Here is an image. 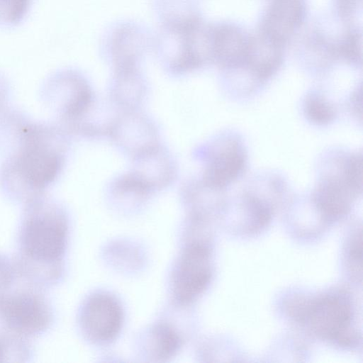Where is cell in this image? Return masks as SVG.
<instances>
[{
    "instance_id": "obj_1",
    "label": "cell",
    "mask_w": 363,
    "mask_h": 363,
    "mask_svg": "<svg viewBox=\"0 0 363 363\" xmlns=\"http://www.w3.org/2000/svg\"><path fill=\"white\" fill-rule=\"evenodd\" d=\"M67 134L56 123L35 122L26 115L0 149V189L5 196L26 203L45 194L62 170Z\"/></svg>"
},
{
    "instance_id": "obj_2",
    "label": "cell",
    "mask_w": 363,
    "mask_h": 363,
    "mask_svg": "<svg viewBox=\"0 0 363 363\" xmlns=\"http://www.w3.org/2000/svg\"><path fill=\"white\" fill-rule=\"evenodd\" d=\"M24 203L18 233L21 257L17 265H28L18 268L21 274L33 264L37 270L61 261L68 238L66 213L55 200L43 194Z\"/></svg>"
},
{
    "instance_id": "obj_3",
    "label": "cell",
    "mask_w": 363,
    "mask_h": 363,
    "mask_svg": "<svg viewBox=\"0 0 363 363\" xmlns=\"http://www.w3.org/2000/svg\"><path fill=\"white\" fill-rule=\"evenodd\" d=\"M42 100L57 117V123L68 133L95 106L93 91L79 74L56 72L48 77L41 91Z\"/></svg>"
},
{
    "instance_id": "obj_4",
    "label": "cell",
    "mask_w": 363,
    "mask_h": 363,
    "mask_svg": "<svg viewBox=\"0 0 363 363\" xmlns=\"http://www.w3.org/2000/svg\"><path fill=\"white\" fill-rule=\"evenodd\" d=\"M0 318L15 335L33 337L48 330L52 312L45 296L29 289L13 292L0 303Z\"/></svg>"
},
{
    "instance_id": "obj_5",
    "label": "cell",
    "mask_w": 363,
    "mask_h": 363,
    "mask_svg": "<svg viewBox=\"0 0 363 363\" xmlns=\"http://www.w3.org/2000/svg\"><path fill=\"white\" fill-rule=\"evenodd\" d=\"M209 252L203 245L194 244L182 252L173 277L176 298L187 303L199 295L211 279Z\"/></svg>"
},
{
    "instance_id": "obj_6",
    "label": "cell",
    "mask_w": 363,
    "mask_h": 363,
    "mask_svg": "<svg viewBox=\"0 0 363 363\" xmlns=\"http://www.w3.org/2000/svg\"><path fill=\"white\" fill-rule=\"evenodd\" d=\"M246 158L244 147L237 139L218 140L208 151L202 181L218 190L225 187L242 173Z\"/></svg>"
},
{
    "instance_id": "obj_7",
    "label": "cell",
    "mask_w": 363,
    "mask_h": 363,
    "mask_svg": "<svg viewBox=\"0 0 363 363\" xmlns=\"http://www.w3.org/2000/svg\"><path fill=\"white\" fill-rule=\"evenodd\" d=\"M108 135L133 157L160 144L155 124L136 109L123 110L116 116Z\"/></svg>"
},
{
    "instance_id": "obj_8",
    "label": "cell",
    "mask_w": 363,
    "mask_h": 363,
    "mask_svg": "<svg viewBox=\"0 0 363 363\" xmlns=\"http://www.w3.org/2000/svg\"><path fill=\"white\" fill-rule=\"evenodd\" d=\"M123 323V311L112 296L100 294L89 298L84 305L80 323L84 333L97 342L113 340Z\"/></svg>"
},
{
    "instance_id": "obj_9",
    "label": "cell",
    "mask_w": 363,
    "mask_h": 363,
    "mask_svg": "<svg viewBox=\"0 0 363 363\" xmlns=\"http://www.w3.org/2000/svg\"><path fill=\"white\" fill-rule=\"evenodd\" d=\"M131 172L151 191L169 185L177 175V167L169 153L159 144L133 157Z\"/></svg>"
},
{
    "instance_id": "obj_10",
    "label": "cell",
    "mask_w": 363,
    "mask_h": 363,
    "mask_svg": "<svg viewBox=\"0 0 363 363\" xmlns=\"http://www.w3.org/2000/svg\"><path fill=\"white\" fill-rule=\"evenodd\" d=\"M349 306L337 297L320 298L310 306L306 319L312 328L327 337H338L350 321Z\"/></svg>"
},
{
    "instance_id": "obj_11",
    "label": "cell",
    "mask_w": 363,
    "mask_h": 363,
    "mask_svg": "<svg viewBox=\"0 0 363 363\" xmlns=\"http://www.w3.org/2000/svg\"><path fill=\"white\" fill-rule=\"evenodd\" d=\"M145 91L143 79L135 67L116 70L111 88V98L123 110L137 109Z\"/></svg>"
},
{
    "instance_id": "obj_12",
    "label": "cell",
    "mask_w": 363,
    "mask_h": 363,
    "mask_svg": "<svg viewBox=\"0 0 363 363\" xmlns=\"http://www.w3.org/2000/svg\"><path fill=\"white\" fill-rule=\"evenodd\" d=\"M150 335V348L155 357L160 359L174 355L181 345L177 333L166 325L155 326Z\"/></svg>"
},
{
    "instance_id": "obj_13",
    "label": "cell",
    "mask_w": 363,
    "mask_h": 363,
    "mask_svg": "<svg viewBox=\"0 0 363 363\" xmlns=\"http://www.w3.org/2000/svg\"><path fill=\"white\" fill-rule=\"evenodd\" d=\"M304 111L311 121L321 125L331 122L335 116L333 106L317 94L308 96L305 101Z\"/></svg>"
},
{
    "instance_id": "obj_14",
    "label": "cell",
    "mask_w": 363,
    "mask_h": 363,
    "mask_svg": "<svg viewBox=\"0 0 363 363\" xmlns=\"http://www.w3.org/2000/svg\"><path fill=\"white\" fill-rule=\"evenodd\" d=\"M32 0H0V23L13 26L26 16Z\"/></svg>"
},
{
    "instance_id": "obj_15",
    "label": "cell",
    "mask_w": 363,
    "mask_h": 363,
    "mask_svg": "<svg viewBox=\"0 0 363 363\" xmlns=\"http://www.w3.org/2000/svg\"><path fill=\"white\" fill-rule=\"evenodd\" d=\"M18 268L5 255H0V303L10 294Z\"/></svg>"
},
{
    "instance_id": "obj_16",
    "label": "cell",
    "mask_w": 363,
    "mask_h": 363,
    "mask_svg": "<svg viewBox=\"0 0 363 363\" xmlns=\"http://www.w3.org/2000/svg\"><path fill=\"white\" fill-rule=\"evenodd\" d=\"M362 0H335V6L339 12L340 17L348 23L357 25L355 21L358 6L361 7Z\"/></svg>"
},
{
    "instance_id": "obj_17",
    "label": "cell",
    "mask_w": 363,
    "mask_h": 363,
    "mask_svg": "<svg viewBox=\"0 0 363 363\" xmlns=\"http://www.w3.org/2000/svg\"><path fill=\"white\" fill-rule=\"evenodd\" d=\"M9 97V85L5 77L0 73V111L7 107Z\"/></svg>"
},
{
    "instance_id": "obj_18",
    "label": "cell",
    "mask_w": 363,
    "mask_h": 363,
    "mask_svg": "<svg viewBox=\"0 0 363 363\" xmlns=\"http://www.w3.org/2000/svg\"><path fill=\"white\" fill-rule=\"evenodd\" d=\"M6 344L5 340L0 339V362H4V358L7 357Z\"/></svg>"
}]
</instances>
